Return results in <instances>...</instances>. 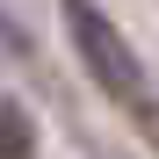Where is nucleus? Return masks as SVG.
I'll return each mask as SVG.
<instances>
[{"instance_id":"nucleus-1","label":"nucleus","mask_w":159,"mask_h":159,"mask_svg":"<svg viewBox=\"0 0 159 159\" xmlns=\"http://www.w3.org/2000/svg\"><path fill=\"white\" fill-rule=\"evenodd\" d=\"M65 36H72V51H80V65L94 72V87L109 94L130 123H152V87H145V65H138V51L123 43V29L94 7V0H65Z\"/></svg>"},{"instance_id":"nucleus-2","label":"nucleus","mask_w":159,"mask_h":159,"mask_svg":"<svg viewBox=\"0 0 159 159\" xmlns=\"http://www.w3.org/2000/svg\"><path fill=\"white\" fill-rule=\"evenodd\" d=\"M0 159H36V130L15 101H0Z\"/></svg>"}]
</instances>
